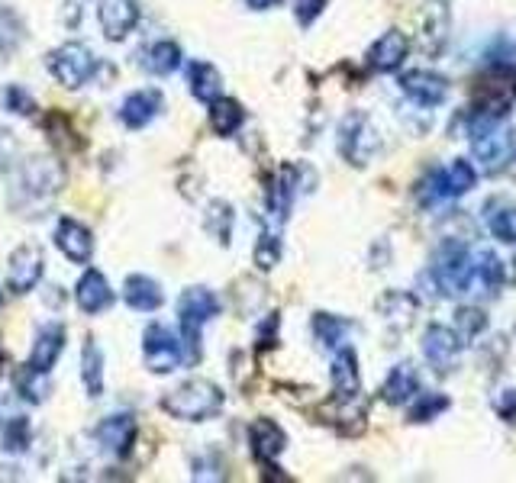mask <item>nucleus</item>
Segmentation results:
<instances>
[{"mask_svg": "<svg viewBox=\"0 0 516 483\" xmlns=\"http://www.w3.org/2000/svg\"><path fill=\"white\" fill-rule=\"evenodd\" d=\"M81 380L91 400H97L100 393H104V351H100L94 339H88L81 348Z\"/></svg>", "mask_w": 516, "mask_h": 483, "instance_id": "7c9ffc66", "label": "nucleus"}, {"mask_svg": "<svg viewBox=\"0 0 516 483\" xmlns=\"http://www.w3.org/2000/svg\"><path fill=\"white\" fill-rule=\"evenodd\" d=\"M23 42H26V26L20 20V13L0 7V65L13 62L17 52L23 49Z\"/></svg>", "mask_w": 516, "mask_h": 483, "instance_id": "c756f323", "label": "nucleus"}, {"mask_svg": "<svg viewBox=\"0 0 516 483\" xmlns=\"http://www.w3.org/2000/svg\"><path fill=\"white\" fill-rule=\"evenodd\" d=\"M407 49H410L407 36L400 33V29H387L375 46L368 49V65L375 71H397L400 65H404Z\"/></svg>", "mask_w": 516, "mask_h": 483, "instance_id": "aec40b11", "label": "nucleus"}, {"mask_svg": "<svg viewBox=\"0 0 516 483\" xmlns=\"http://www.w3.org/2000/svg\"><path fill=\"white\" fill-rule=\"evenodd\" d=\"M217 316H220V297L210 287H188L181 294L178 319H181V348L188 364L200 358V329Z\"/></svg>", "mask_w": 516, "mask_h": 483, "instance_id": "7ed1b4c3", "label": "nucleus"}, {"mask_svg": "<svg viewBox=\"0 0 516 483\" xmlns=\"http://www.w3.org/2000/svg\"><path fill=\"white\" fill-rule=\"evenodd\" d=\"M417 371H413V364H394L391 374H387L384 380V387H381V397L384 403H391V406H404L413 393H417Z\"/></svg>", "mask_w": 516, "mask_h": 483, "instance_id": "cd10ccee", "label": "nucleus"}, {"mask_svg": "<svg viewBox=\"0 0 516 483\" xmlns=\"http://www.w3.org/2000/svg\"><path fill=\"white\" fill-rule=\"evenodd\" d=\"M75 300H78V306L88 316H97V313L110 310V306H113V290L107 284V277L100 274L97 268H88V271L81 274L78 287H75Z\"/></svg>", "mask_w": 516, "mask_h": 483, "instance_id": "6ab92c4d", "label": "nucleus"}, {"mask_svg": "<svg viewBox=\"0 0 516 483\" xmlns=\"http://www.w3.org/2000/svg\"><path fill=\"white\" fill-rule=\"evenodd\" d=\"M65 187V171L55 158H30L23 161V168L17 171V181L10 190L13 210H20L23 216H39L49 203L62 194Z\"/></svg>", "mask_w": 516, "mask_h": 483, "instance_id": "f257e3e1", "label": "nucleus"}, {"mask_svg": "<svg viewBox=\"0 0 516 483\" xmlns=\"http://www.w3.org/2000/svg\"><path fill=\"white\" fill-rule=\"evenodd\" d=\"M452 329H455L458 339H462V345H468L487 329V316L478 310V306H462V310L455 313V326Z\"/></svg>", "mask_w": 516, "mask_h": 483, "instance_id": "c9c22d12", "label": "nucleus"}, {"mask_svg": "<svg viewBox=\"0 0 516 483\" xmlns=\"http://www.w3.org/2000/svg\"><path fill=\"white\" fill-rule=\"evenodd\" d=\"M249 445L258 461L271 464L284 451V445H288V438H284L281 426H275L271 419H255L249 426Z\"/></svg>", "mask_w": 516, "mask_h": 483, "instance_id": "b1692460", "label": "nucleus"}, {"mask_svg": "<svg viewBox=\"0 0 516 483\" xmlns=\"http://www.w3.org/2000/svg\"><path fill=\"white\" fill-rule=\"evenodd\" d=\"M139 65L146 68L149 75H155V78L175 75V71L181 68V46H178V42H171V39L152 42V46L139 55Z\"/></svg>", "mask_w": 516, "mask_h": 483, "instance_id": "a878e982", "label": "nucleus"}, {"mask_svg": "<svg viewBox=\"0 0 516 483\" xmlns=\"http://www.w3.org/2000/svg\"><path fill=\"white\" fill-rule=\"evenodd\" d=\"M136 432H139L136 416L117 413V416H107L104 422H100L94 435L113 458H129V451H133V445H136Z\"/></svg>", "mask_w": 516, "mask_h": 483, "instance_id": "f8f14e48", "label": "nucleus"}, {"mask_svg": "<svg viewBox=\"0 0 516 483\" xmlns=\"http://www.w3.org/2000/svg\"><path fill=\"white\" fill-rule=\"evenodd\" d=\"M207 229L217 236V242H229V236H233V207L223 200L217 203H210V210H207Z\"/></svg>", "mask_w": 516, "mask_h": 483, "instance_id": "a19ab883", "label": "nucleus"}, {"mask_svg": "<svg viewBox=\"0 0 516 483\" xmlns=\"http://www.w3.org/2000/svg\"><path fill=\"white\" fill-rule=\"evenodd\" d=\"M42 271H46V261H42V252L36 245H20L13 248L7 258V290L10 294H30V290L39 287Z\"/></svg>", "mask_w": 516, "mask_h": 483, "instance_id": "6e6552de", "label": "nucleus"}, {"mask_svg": "<svg viewBox=\"0 0 516 483\" xmlns=\"http://www.w3.org/2000/svg\"><path fill=\"white\" fill-rule=\"evenodd\" d=\"M446 42H449V10L442 0H433V4H426L423 13V52L436 58L446 49Z\"/></svg>", "mask_w": 516, "mask_h": 483, "instance_id": "393cba45", "label": "nucleus"}, {"mask_svg": "<svg viewBox=\"0 0 516 483\" xmlns=\"http://www.w3.org/2000/svg\"><path fill=\"white\" fill-rule=\"evenodd\" d=\"M294 197H297V168L284 165V168H278V174L268 184V216H271V223L281 226L284 219H288V213L294 207Z\"/></svg>", "mask_w": 516, "mask_h": 483, "instance_id": "f3484780", "label": "nucleus"}, {"mask_svg": "<svg viewBox=\"0 0 516 483\" xmlns=\"http://www.w3.org/2000/svg\"><path fill=\"white\" fill-rule=\"evenodd\" d=\"M458 351H462V339L449 326H429L423 332V355L429 368L436 374H449L458 364Z\"/></svg>", "mask_w": 516, "mask_h": 483, "instance_id": "1a4fd4ad", "label": "nucleus"}, {"mask_svg": "<svg viewBox=\"0 0 516 483\" xmlns=\"http://www.w3.org/2000/svg\"><path fill=\"white\" fill-rule=\"evenodd\" d=\"M323 7H326V0H297V4H294L297 23L300 26H310L323 13Z\"/></svg>", "mask_w": 516, "mask_h": 483, "instance_id": "37998d69", "label": "nucleus"}, {"mask_svg": "<svg viewBox=\"0 0 516 483\" xmlns=\"http://www.w3.org/2000/svg\"><path fill=\"white\" fill-rule=\"evenodd\" d=\"M378 310L387 322H394V326H410L413 313H417V300L410 294H400V290H391V294H384L378 300Z\"/></svg>", "mask_w": 516, "mask_h": 483, "instance_id": "f704fd0d", "label": "nucleus"}, {"mask_svg": "<svg viewBox=\"0 0 516 483\" xmlns=\"http://www.w3.org/2000/svg\"><path fill=\"white\" fill-rule=\"evenodd\" d=\"M162 110H165L162 91H155V87H149V91H133L120 104V123L126 129H146Z\"/></svg>", "mask_w": 516, "mask_h": 483, "instance_id": "2eb2a0df", "label": "nucleus"}, {"mask_svg": "<svg viewBox=\"0 0 516 483\" xmlns=\"http://www.w3.org/2000/svg\"><path fill=\"white\" fill-rule=\"evenodd\" d=\"M278 313H271L265 322H262V329H258V345H275V339H278Z\"/></svg>", "mask_w": 516, "mask_h": 483, "instance_id": "a18cd8bd", "label": "nucleus"}, {"mask_svg": "<svg viewBox=\"0 0 516 483\" xmlns=\"http://www.w3.org/2000/svg\"><path fill=\"white\" fill-rule=\"evenodd\" d=\"M507 268L494 252H471V277H468V294H487L494 297L500 287H504Z\"/></svg>", "mask_w": 516, "mask_h": 483, "instance_id": "ddd939ff", "label": "nucleus"}, {"mask_svg": "<svg viewBox=\"0 0 516 483\" xmlns=\"http://www.w3.org/2000/svg\"><path fill=\"white\" fill-rule=\"evenodd\" d=\"M242 123H246V110H242L236 100L217 97L210 104V126H213V133H217V136H233Z\"/></svg>", "mask_w": 516, "mask_h": 483, "instance_id": "2f4dec72", "label": "nucleus"}, {"mask_svg": "<svg viewBox=\"0 0 516 483\" xmlns=\"http://www.w3.org/2000/svg\"><path fill=\"white\" fill-rule=\"evenodd\" d=\"M446 181H449V194L452 197H462V194H468V190L478 184V171H475V165H471V161L455 158L452 165L446 168Z\"/></svg>", "mask_w": 516, "mask_h": 483, "instance_id": "4c0bfd02", "label": "nucleus"}, {"mask_svg": "<svg viewBox=\"0 0 516 483\" xmlns=\"http://www.w3.org/2000/svg\"><path fill=\"white\" fill-rule=\"evenodd\" d=\"M97 20L110 42H123L139 23V0H100Z\"/></svg>", "mask_w": 516, "mask_h": 483, "instance_id": "9d476101", "label": "nucleus"}, {"mask_svg": "<svg viewBox=\"0 0 516 483\" xmlns=\"http://www.w3.org/2000/svg\"><path fill=\"white\" fill-rule=\"evenodd\" d=\"M142 361L152 374H171L181 368L184 348L181 339L162 322H149L146 332H142Z\"/></svg>", "mask_w": 516, "mask_h": 483, "instance_id": "0eeeda50", "label": "nucleus"}, {"mask_svg": "<svg viewBox=\"0 0 516 483\" xmlns=\"http://www.w3.org/2000/svg\"><path fill=\"white\" fill-rule=\"evenodd\" d=\"M123 300L136 313H155L165 303V290L146 274H129L123 284Z\"/></svg>", "mask_w": 516, "mask_h": 483, "instance_id": "412c9836", "label": "nucleus"}, {"mask_svg": "<svg viewBox=\"0 0 516 483\" xmlns=\"http://www.w3.org/2000/svg\"><path fill=\"white\" fill-rule=\"evenodd\" d=\"M0 303H4V294H0Z\"/></svg>", "mask_w": 516, "mask_h": 483, "instance_id": "09e8293b", "label": "nucleus"}, {"mask_svg": "<svg viewBox=\"0 0 516 483\" xmlns=\"http://www.w3.org/2000/svg\"><path fill=\"white\" fill-rule=\"evenodd\" d=\"M188 84H191V94L207 107L217 97H223V78L210 62H191L188 65Z\"/></svg>", "mask_w": 516, "mask_h": 483, "instance_id": "c85d7f7f", "label": "nucleus"}, {"mask_svg": "<svg viewBox=\"0 0 516 483\" xmlns=\"http://www.w3.org/2000/svg\"><path fill=\"white\" fill-rule=\"evenodd\" d=\"M400 91L420 107H439L449 97V81L442 75H433V71H407L400 78Z\"/></svg>", "mask_w": 516, "mask_h": 483, "instance_id": "4468645a", "label": "nucleus"}, {"mask_svg": "<svg viewBox=\"0 0 516 483\" xmlns=\"http://www.w3.org/2000/svg\"><path fill=\"white\" fill-rule=\"evenodd\" d=\"M252 258H255V268L258 271H271L281 261V239H278V232H262V236H258V242H255V252H252Z\"/></svg>", "mask_w": 516, "mask_h": 483, "instance_id": "ea45409f", "label": "nucleus"}, {"mask_svg": "<svg viewBox=\"0 0 516 483\" xmlns=\"http://www.w3.org/2000/svg\"><path fill=\"white\" fill-rule=\"evenodd\" d=\"M13 390L20 393V400L39 406V403H46V397H49L52 387H49V377H46V374L26 364V368H20L17 374H13Z\"/></svg>", "mask_w": 516, "mask_h": 483, "instance_id": "473e14b6", "label": "nucleus"}, {"mask_svg": "<svg viewBox=\"0 0 516 483\" xmlns=\"http://www.w3.org/2000/svg\"><path fill=\"white\" fill-rule=\"evenodd\" d=\"M46 68H49V75L59 81L62 87L75 91V87H84L94 78L97 55L91 52V46H84V42H65V46L49 52Z\"/></svg>", "mask_w": 516, "mask_h": 483, "instance_id": "39448f33", "label": "nucleus"}, {"mask_svg": "<svg viewBox=\"0 0 516 483\" xmlns=\"http://www.w3.org/2000/svg\"><path fill=\"white\" fill-rule=\"evenodd\" d=\"M7 136H10V133H7ZM7 136H4V133H0V171H4V168H7V149H10V145H7V149H4V142H10Z\"/></svg>", "mask_w": 516, "mask_h": 483, "instance_id": "de8ad7c7", "label": "nucleus"}, {"mask_svg": "<svg viewBox=\"0 0 516 483\" xmlns=\"http://www.w3.org/2000/svg\"><path fill=\"white\" fill-rule=\"evenodd\" d=\"M246 4H249L252 10H268V7H278L281 0H246Z\"/></svg>", "mask_w": 516, "mask_h": 483, "instance_id": "49530a36", "label": "nucleus"}, {"mask_svg": "<svg viewBox=\"0 0 516 483\" xmlns=\"http://www.w3.org/2000/svg\"><path fill=\"white\" fill-rule=\"evenodd\" d=\"M329 377H333V393L339 400H349L358 397L362 390V377H358V358L352 348H336V358H333V368H329Z\"/></svg>", "mask_w": 516, "mask_h": 483, "instance_id": "4be33fe9", "label": "nucleus"}, {"mask_svg": "<svg viewBox=\"0 0 516 483\" xmlns=\"http://www.w3.org/2000/svg\"><path fill=\"white\" fill-rule=\"evenodd\" d=\"M55 245H59V252L75 261V265H88L91 255H94V236L91 229L78 223V219L71 216H62L59 226H55Z\"/></svg>", "mask_w": 516, "mask_h": 483, "instance_id": "9b49d317", "label": "nucleus"}, {"mask_svg": "<svg viewBox=\"0 0 516 483\" xmlns=\"http://www.w3.org/2000/svg\"><path fill=\"white\" fill-rule=\"evenodd\" d=\"M349 322L339 319L333 313H317L313 316V335H317V342L329 351H336L346 345V335H349Z\"/></svg>", "mask_w": 516, "mask_h": 483, "instance_id": "72a5a7b5", "label": "nucleus"}, {"mask_svg": "<svg viewBox=\"0 0 516 483\" xmlns=\"http://www.w3.org/2000/svg\"><path fill=\"white\" fill-rule=\"evenodd\" d=\"M381 145V136H378V126L368 120L365 113H352L342 120L339 126V152L342 158L349 161V165H358L365 168L371 158H375Z\"/></svg>", "mask_w": 516, "mask_h": 483, "instance_id": "423d86ee", "label": "nucleus"}, {"mask_svg": "<svg viewBox=\"0 0 516 483\" xmlns=\"http://www.w3.org/2000/svg\"><path fill=\"white\" fill-rule=\"evenodd\" d=\"M446 409H449V400L442 397V393H426V397H420V403L410 409V422H429L439 413H446Z\"/></svg>", "mask_w": 516, "mask_h": 483, "instance_id": "79ce46f5", "label": "nucleus"}, {"mask_svg": "<svg viewBox=\"0 0 516 483\" xmlns=\"http://www.w3.org/2000/svg\"><path fill=\"white\" fill-rule=\"evenodd\" d=\"M494 409L504 419H516V387L510 390H500L497 397H494Z\"/></svg>", "mask_w": 516, "mask_h": 483, "instance_id": "c03bdc74", "label": "nucleus"}, {"mask_svg": "<svg viewBox=\"0 0 516 483\" xmlns=\"http://www.w3.org/2000/svg\"><path fill=\"white\" fill-rule=\"evenodd\" d=\"M433 277L442 290V297H462L468 294L471 277V252L465 239H442L433 255Z\"/></svg>", "mask_w": 516, "mask_h": 483, "instance_id": "20e7f679", "label": "nucleus"}, {"mask_svg": "<svg viewBox=\"0 0 516 483\" xmlns=\"http://www.w3.org/2000/svg\"><path fill=\"white\" fill-rule=\"evenodd\" d=\"M159 406L162 413H168L178 422H207L223 409V390L213 384V380L194 377V380H184L181 387L168 390L159 400Z\"/></svg>", "mask_w": 516, "mask_h": 483, "instance_id": "f03ea898", "label": "nucleus"}, {"mask_svg": "<svg viewBox=\"0 0 516 483\" xmlns=\"http://www.w3.org/2000/svg\"><path fill=\"white\" fill-rule=\"evenodd\" d=\"M0 104H4V110L13 116H33L36 113V100L23 84H7L4 91H0Z\"/></svg>", "mask_w": 516, "mask_h": 483, "instance_id": "58836bf2", "label": "nucleus"}, {"mask_svg": "<svg viewBox=\"0 0 516 483\" xmlns=\"http://www.w3.org/2000/svg\"><path fill=\"white\" fill-rule=\"evenodd\" d=\"M62 351H65V326H59V322H46V326L36 332V342L30 351V368L49 374L55 364H59Z\"/></svg>", "mask_w": 516, "mask_h": 483, "instance_id": "a211bd4d", "label": "nucleus"}, {"mask_svg": "<svg viewBox=\"0 0 516 483\" xmlns=\"http://www.w3.org/2000/svg\"><path fill=\"white\" fill-rule=\"evenodd\" d=\"M33 442V422L20 413H4L0 416V451L4 455H23Z\"/></svg>", "mask_w": 516, "mask_h": 483, "instance_id": "bb28decb", "label": "nucleus"}, {"mask_svg": "<svg viewBox=\"0 0 516 483\" xmlns=\"http://www.w3.org/2000/svg\"><path fill=\"white\" fill-rule=\"evenodd\" d=\"M484 223L491 236L504 245H516V203L507 197H491L484 203Z\"/></svg>", "mask_w": 516, "mask_h": 483, "instance_id": "5701e85b", "label": "nucleus"}, {"mask_svg": "<svg viewBox=\"0 0 516 483\" xmlns=\"http://www.w3.org/2000/svg\"><path fill=\"white\" fill-rule=\"evenodd\" d=\"M471 142H475V158L481 161L484 171H500L516 158V133L494 129V133H487L481 139H471Z\"/></svg>", "mask_w": 516, "mask_h": 483, "instance_id": "dca6fc26", "label": "nucleus"}, {"mask_svg": "<svg viewBox=\"0 0 516 483\" xmlns=\"http://www.w3.org/2000/svg\"><path fill=\"white\" fill-rule=\"evenodd\" d=\"M420 203L423 207H436V203H442V200H452V194H449V181H446V168H433L426 174V178L420 181Z\"/></svg>", "mask_w": 516, "mask_h": 483, "instance_id": "e433bc0d", "label": "nucleus"}]
</instances>
